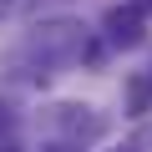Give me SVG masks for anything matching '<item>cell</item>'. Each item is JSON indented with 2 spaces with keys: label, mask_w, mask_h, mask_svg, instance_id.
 I'll return each instance as SVG.
<instances>
[{
  "label": "cell",
  "mask_w": 152,
  "mask_h": 152,
  "mask_svg": "<svg viewBox=\"0 0 152 152\" xmlns=\"http://www.w3.org/2000/svg\"><path fill=\"white\" fill-rule=\"evenodd\" d=\"M56 152H66V147H56Z\"/></svg>",
  "instance_id": "3957f363"
},
{
  "label": "cell",
  "mask_w": 152,
  "mask_h": 152,
  "mask_svg": "<svg viewBox=\"0 0 152 152\" xmlns=\"http://www.w3.org/2000/svg\"><path fill=\"white\" fill-rule=\"evenodd\" d=\"M107 31H112L117 46H137V41H142V15H137V10H112V15H107Z\"/></svg>",
  "instance_id": "6da1fadb"
},
{
  "label": "cell",
  "mask_w": 152,
  "mask_h": 152,
  "mask_svg": "<svg viewBox=\"0 0 152 152\" xmlns=\"http://www.w3.org/2000/svg\"><path fill=\"white\" fill-rule=\"evenodd\" d=\"M137 10H152V0H137Z\"/></svg>",
  "instance_id": "7a4b0ae2"
}]
</instances>
